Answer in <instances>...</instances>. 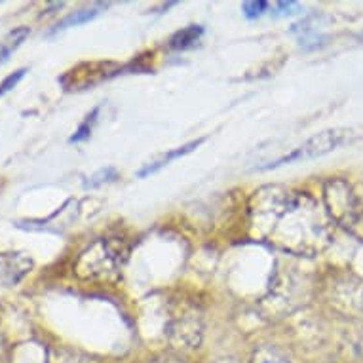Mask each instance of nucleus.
Returning a JSON list of instances; mask_svg holds the SVG:
<instances>
[{
  "label": "nucleus",
  "instance_id": "20e7f679",
  "mask_svg": "<svg viewBox=\"0 0 363 363\" xmlns=\"http://www.w3.org/2000/svg\"><path fill=\"white\" fill-rule=\"evenodd\" d=\"M204 141H206V139H204V137H200V139H196V141L186 143V145H183V147L168 150V152H164V154H160L156 160H152V162H149V164L143 166L141 170L137 171V177L139 179L149 177V175H152V173H156V171H160L168 164H171L173 160H177V158L185 156V154H188V152H193L194 149H198L200 145H202Z\"/></svg>",
  "mask_w": 363,
  "mask_h": 363
},
{
  "label": "nucleus",
  "instance_id": "f8f14e48",
  "mask_svg": "<svg viewBox=\"0 0 363 363\" xmlns=\"http://www.w3.org/2000/svg\"><path fill=\"white\" fill-rule=\"evenodd\" d=\"M300 10V6L297 2H278L274 4V14L276 15H291L297 14Z\"/></svg>",
  "mask_w": 363,
  "mask_h": 363
},
{
  "label": "nucleus",
  "instance_id": "9d476101",
  "mask_svg": "<svg viewBox=\"0 0 363 363\" xmlns=\"http://www.w3.org/2000/svg\"><path fill=\"white\" fill-rule=\"evenodd\" d=\"M118 177V173L114 168H107V170H101L97 171L95 175L90 177V181H86V186H99L103 183H108V181H114V179Z\"/></svg>",
  "mask_w": 363,
  "mask_h": 363
},
{
  "label": "nucleus",
  "instance_id": "0eeeda50",
  "mask_svg": "<svg viewBox=\"0 0 363 363\" xmlns=\"http://www.w3.org/2000/svg\"><path fill=\"white\" fill-rule=\"evenodd\" d=\"M31 35L29 27H17L14 31H10L4 38H0V65L6 61L12 51H15L23 42L25 38Z\"/></svg>",
  "mask_w": 363,
  "mask_h": 363
},
{
  "label": "nucleus",
  "instance_id": "1a4fd4ad",
  "mask_svg": "<svg viewBox=\"0 0 363 363\" xmlns=\"http://www.w3.org/2000/svg\"><path fill=\"white\" fill-rule=\"evenodd\" d=\"M268 8H271V4H268L266 0H253V2H243L242 4L243 15H245L248 19L261 17L264 12H268Z\"/></svg>",
  "mask_w": 363,
  "mask_h": 363
},
{
  "label": "nucleus",
  "instance_id": "f03ea898",
  "mask_svg": "<svg viewBox=\"0 0 363 363\" xmlns=\"http://www.w3.org/2000/svg\"><path fill=\"white\" fill-rule=\"evenodd\" d=\"M86 69V74L79 72L76 69L69 71L65 76L59 80H69L72 79L71 84H67V90H84V88H92L95 84L105 82L111 76H116L120 72V67L114 63H84L82 65Z\"/></svg>",
  "mask_w": 363,
  "mask_h": 363
},
{
  "label": "nucleus",
  "instance_id": "9b49d317",
  "mask_svg": "<svg viewBox=\"0 0 363 363\" xmlns=\"http://www.w3.org/2000/svg\"><path fill=\"white\" fill-rule=\"evenodd\" d=\"M25 72H27V69H19V71L12 72L10 76H6V79L2 80V84H0V97L6 95L8 92H12L15 86H17V82L25 76Z\"/></svg>",
  "mask_w": 363,
  "mask_h": 363
},
{
  "label": "nucleus",
  "instance_id": "f257e3e1",
  "mask_svg": "<svg viewBox=\"0 0 363 363\" xmlns=\"http://www.w3.org/2000/svg\"><path fill=\"white\" fill-rule=\"evenodd\" d=\"M352 137H354V131L348 128L325 129V131H321L318 136L310 137L308 141L299 145L297 149L289 150L287 154L276 158L274 162H268V164L259 168V170H274V168H280V166L295 164V162H307V160H312V158L323 156V154L333 152L335 149L342 147L344 143H348Z\"/></svg>",
  "mask_w": 363,
  "mask_h": 363
},
{
  "label": "nucleus",
  "instance_id": "7ed1b4c3",
  "mask_svg": "<svg viewBox=\"0 0 363 363\" xmlns=\"http://www.w3.org/2000/svg\"><path fill=\"white\" fill-rule=\"evenodd\" d=\"M33 268L27 253H0V285L12 287Z\"/></svg>",
  "mask_w": 363,
  "mask_h": 363
},
{
  "label": "nucleus",
  "instance_id": "423d86ee",
  "mask_svg": "<svg viewBox=\"0 0 363 363\" xmlns=\"http://www.w3.org/2000/svg\"><path fill=\"white\" fill-rule=\"evenodd\" d=\"M204 35V27L202 25H188V27L181 29L175 35L170 38V48L171 50H186V48H193L194 44L198 42Z\"/></svg>",
  "mask_w": 363,
  "mask_h": 363
},
{
  "label": "nucleus",
  "instance_id": "39448f33",
  "mask_svg": "<svg viewBox=\"0 0 363 363\" xmlns=\"http://www.w3.org/2000/svg\"><path fill=\"white\" fill-rule=\"evenodd\" d=\"M108 4H97V6L93 8H86V10H79V12H74V14L67 15V17H63L61 22L56 23V27L51 29L50 33L54 35V33H59V31H65V29L69 27H76V25H82V23H88L90 19H93L95 15L99 14L101 10H105Z\"/></svg>",
  "mask_w": 363,
  "mask_h": 363
},
{
  "label": "nucleus",
  "instance_id": "ddd939ff",
  "mask_svg": "<svg viewBox=\"0 0 363 363\" xmlns=\"http://www.w3.org/2000/svg\"><path fill=\"white\" fill-rule=\"evenodd\" d=\"M362 38H363V33H362Z\"/></svg>",
  "mask_w": 363,
  "mask_h": 363
},
{
  "label": "nucleus",
  "instance_id": "6e6552de",
  "mask_svg": "<svg viewBox=\"0 0 363 363\" xmlns=\"http://www.w3.org/2000/svg\"><path fill=\"white\" fill-rule=\"evenodd\" d=\"M99 111H101V107L93 108L92 113L86 116L84 122L80 124L79 129L74 131V136H72L71 139H69V141H71V143H80V141H86L88 137L92 136V129H93V126H95V122H97Z\"/></svg>",
  "mask_w": 363,
  "mask_h": 363
}]
</instances>
